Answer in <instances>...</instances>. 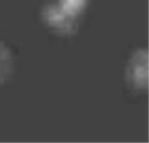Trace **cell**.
<instances>
[{"instance_id":"cell-1","label":"cell","mask_w":149,"mask_h":143,"mask_svg":"<svg viewBox=\"0 0 149 143\" xmlns=\"http://www.w3.org/2000/svg\"><path fill=\"white\" fill-rule=\"evenodd\" d=\"M43 16L51 28L63 33L72 32L76 27L77 18L66 13L58 4L47 6L44 10Z\"/></svg>"},{"instance_id":"cell-2","label":"cell","mask_w":149,"mask_h":143,"mask_svg":"<svg viewBox=\"0 0 149 143\" xmlns=\"http://www.w3.org/2000/svg\"><path fill=\"white\" fill-rule=\"evenodd\" d=\"M129 78L134 86L146 89L148 85V54L146 49H139L135 53L129 64Z\"/></svg>"},{"instance_id":"cell-3","label":"cell","mask_w":149,"mask_h":143,"mask_svg":"<svg viewBox=\"0 0 149 143\" xmlns=\"http://www.w3.org/2000/svg\"><path fill=\"white\" fill-rule=\"evenodd\" d=\"M87 3L88 0H59L58 5L66 13L77 18L85 8Z\"/></svg>"},{"instance_id":"cell-4","label":"cell","mask_w":149,"mask_h":143,"mask_svg":"<svg viewBox=\"0 0 149 143\" xmlns=\"http://www.w3.org/2000/svg\"><path fill=\"white\" fill-rule=\"evenodd\" d=\"M11 64V54L8 48L0 43V81L7 75Z\"/></svg>"}]
</instances>
